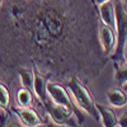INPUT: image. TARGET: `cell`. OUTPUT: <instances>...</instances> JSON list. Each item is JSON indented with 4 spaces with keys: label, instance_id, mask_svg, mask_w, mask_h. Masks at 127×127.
<instances>
[{
    "label": "cell",
    "instance_id": "9",
    "mask_svg": "<svg viewBox=\"0 0 127 127\" xmlns=\"http://www.w3.org/2000/svg\"><path fill=\"white\" fill-rule=\"evenodd\" d=\"M97 109H98L99 116L102 118L103 126H105V127L118 126V117L112 108L107 107V105H103V104H97Z\"/></svg>",
    "mask_w": 127,
    "mask_h": 127
},
{
    "label": "cell",
    "instance_id": "16",
    "mask_svg": "<svg viewBox=\"0 0 127 127\" xmlns=\"http://www.w3.org/2000/svg\"><path fill=\"white\" fill-rule=\"evenodd\" d=\"M122 55H123V60H125V61H127V41H126V43H125V46H123Z\"/></svg>",
    "mask_w": 127,
    "mask_h": 127
},
{
    "label": "cell",
    "instance_id": "11",
    "mask_svg": "<svg viewBox=\"0 0 127 127\" xmlns=\"http://www.w3.org/2000/svg\"><path fill=\"white\" fill-rule=\"evenodd\" d=\"M17 100L19 103V107H31L33 103V95H32V89L29 88H20L17 93Z\"/></svg>",
    "mask_w": 127,
    "mask_h": 127
},
{
    "label": "cell",
    "instance_id": "4",
    "mask_svg": "<svg viewBox=\"0 0 127 127\" xmlns=\"http://www.w3.org/2000/svg\"><path fill=\"white\" fill-rule=\"evenodd\" d=\"M98 37H99L103 54L105 56H112V54L114 52V48H116V42H117L116 31L112 27L100 22L98 26Z\"/></svg>",
    "mask_w": 127,
    "mask_h": 127
},
{
    "label": "cell",
    "instance_id": "20",
    "mask_svg": "<svg viewBox=\"0 0 127 127\" xmlns=\"http://www.w3.org/2000/svg\"><path fill=\"white\" fill-rule=\"evenodd\" d=\"M3 1H4V0H0V9H1V5H3Z\"/></svg>",
    "mask_w": 127,
    "mask_h": 127
},
{
    "label": "cell",
    "instance_id": "13",
    "mask_svg": "<svg viewBox=\"0 0 127 127\" xmlns=\"http://www.w3.org/2000/svg\"><path fill=\"white\" fill-rule=\"evenodd\" d=\"M18 74L20 76V80H22L23 87L29 88V89L33 88V70L20 66V67H18Z\"/></svg>",
    "mask_w": 127,
    "mask_h": 127
},
{
    "label": "cell",
    "instance_id": "8",
    "mask_svg": "<svg viewBox=\"0 0 127 127\" xmlns=\"http://www.w3.org/2000/svg\"><path fill=\"white\" fill-rule=\"evenodd\" d=\"M13 111L18 114V117L20 118L24 123V126H29V127H34V126H39L42 123L41 117L37 114V112L31 108V107H19V108H13Z\"/></svg>",
    "mask_w": 127,
    "mask_h": 127
},
{
    "label": "cell",
    "instance_id": "6",
    "mask_svg": "<svg viewBox=\"0 0 127 127\" xmlns=\"http://www.w3.org/2000/svg\"><path fill=\"white\" fill-rule=\"evenodd\" d=\"M47 81L48 78L42 75L41 71L38 70L37 65H33V88L32 90L34 92L36 97L39 99V102L43 104L47 98H48V94H47Z\"/></svg>",
    "mask_w": 127,
    "mask_h": 127
},
{
    "label": "cell",
    "instance_id": "5",
    "mask_svg": "<svg viewBox=\"0 0 127 127\" xmlns=\"http://www.w3.org/2000/svg\"><path fill=\"white\" fill-rule=\"evenodd\" d=\"M47 94H48V97L54 100L55 103L66 105V107H69V108L75 111V113H78V109L75 107V104L72 103V100L70 98L67 90L64 88L62 85L56 84V83H48L47 81Z\"/></svg>",
    "mask_w": 127,
    "mask_h": 127
},
{
    "label": "cell",
    "instance_id": "1",
    "mask_svg": "<svg viewBox=\"0 0 127 127\" xmlns=\"http://www.w3.org/2000/svg\"><path fill=\"white\" fill-rule=\"evenodd\" d=\"M67 87L72 94L74 99H75L78 107L81 108L84 112H87L89 116H92L95 121H99L100 116L97 109V103H95L88 88L81 83V80L76 75H72L67 83Z\"/></svg>",
    "mask_w": 127,
    "mask_h": 127
},
{
    "label": "cell",
    "instance_id": "18",
    "mask_svg": "<svg viewBox=\"0 0 127 127\" xmlns=\"http://www.w3.org/2000/svg\"><path fill=\"white\" fill-rule=\"evenodd\" d=\"M122 89H123V90H125V92L127 93V81H126V83L123 84V85H122Z\"/></svg>",
    "mask_w": 127,
    "mask_h": 127
},
{
    "label": "cell",
    "instance_id": "3",
    "mask_svg": "<svg viewBox=\"0 0 127 127\" xmlns=\"http://www.w3.org/2000/svg\"><path fill=\"white\" fill-rule=\"evenodd\" d=\"M48 112L51 120L60 126H78L80 123L75 111L62 104H57L50 97L42 104Z\"/></svg>",
    "mask_w": 127,
    "mask_h": 127
},
{
    "label": "cell",
    "instance_id": "14",
    "mask_svg": "<svg viewBox=\"0 0 127 127\" xmlns=\"http://www.w3.org/2000/svg\"><path fill=\"white\" fill-rule=\"evenodd\" d=\"M10 107V94L8 88L0 81V108L8 111Z\"/></svg>",
    "mask_w": 127,
    "mask_h": 127
},
{
    "label": "cell",
    "instance_id": "19",
    "mask_svg": "<svg viewBox=\"0 0 127 127\" xmlns=\"http://www.w3.org/2000/svg\"><path fill=\"white\" fill-rule=\"evenodd\" d=\"M120 1H122V4H127V0H120Z\"/></svg>",
    "mask_w": 127,
    "mask_h": 127
},
{
    "label": "cell",
    "instance_id": "2",
    "mask_svg": "<svg viewBox=\"0 0 127 127\" xmlns=\"http://www.w3.org/2000/svg\"><path fill=\"white\" fill-rule=\"evenodd\" d=\"M116 37H117V42H116V48L114 52L112 54V60L114 62H118L123 60V46L127 41V9L125 8V4L122 1L116 0Z\"/></svg>",
    "mask_w": 127,
    "mask_h": 127
},
{
    "label": "cell",
    "instance_id": "10",
    "mask_svg": "<svg viewBox=\"0 0 127 127\" xmlns=\"http://www.w3.org/2000/svg\"><path fill=\"white\" fill-rule=\"evenodd\" d=\"M107 98L113 107L122 108L127 104V93L122 88H112L107 92Z\"/></svg>",
    "mask_w": 127,
    "mask_h": 127
},
{
    "label": "cell",
    "instance_id": "15",
    "mask_svg": "<svg viewBox=\"0 0 127 127\" xmlns=\"http://www.w3.org/2000/svg\"><path fill=\"white\" fill-rule=\"evenodd\" d=\"M118 126H123L127 127V111H125L118 118Z\"/></svg>",
    "mask_w": 127,
    "mask_h": 127
},
{
    "label": "cell",
    "instance_id": "7",
    "mask_svg": "<svg viewBox=\"0 0 127 127\" xmlns=\"http://www.w3.org/2000/svg\"><path fill=\"white\" fill-rule=\"evenodd\" d=\"M98 12L102 23L116 28V0H107L98 5Z\"/></svg>",
    "mask_w": 127,
    "mask_h": 127
},
{
    "label": "cell",
    "instance_id": "12",
    "mask_svg": "<svg viewBox=\"0 0 127 127\" xmlns=\"http://www.w3.org/2000/svg\"><path fill=\"white\" fill-rule=\"evenodd\" d=\"M114 67H116V80L120 85L127 81V61L122 60L118 62H114Z\"/></svg>",
    "mask_w": 127,
    "mask_h": 127
},
{
    "label": "cell",
    "instance_id": "17",
    "mask_svg": "<svg viewBox=\"0 0 127 127\" xmlns=\"http://www.w3.org/2000/svg\"><path fill=\"white\" fill-rule=\"evenodd\" d=\"M104 1H107V0H94V3L97 4V5H99V4H102V3H104Z\"/></svg>",
    "mask_w": 127,
    "mask_h": 127
}]
</instances>
